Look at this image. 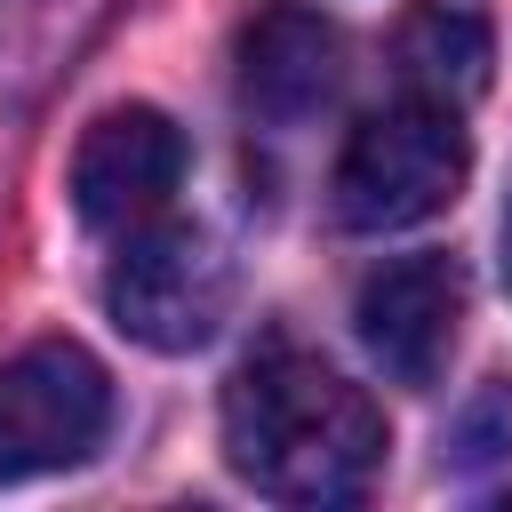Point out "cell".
<instances>
[{
    "instance_id": "cell-1",
    "label": "cell",
    "mask_w": 512,
    "mask_h": 512,
    "mask_svg": "<svg viewBox=\"0 0 512 512\" xmlns=\"http://www.w3.org/2000/svg\"><path fill=\"white\" fill-rule=\"evenodd\" d=\"M224 464L272 504H352L384 464V408L296 344H264L224 384Z\"/></svg>"
},
{
    "instance_id": "cell-2",
    "label": "cell",
    "mask_w": 512,
    "mask_h": 512,
    "mask_svg": "<svg viewBox=\"0 0 512 512\" xmlns=\"http://www.w3.org/2000/svg\"><path fill=\"white\" fill-rule=\"evenodd\" d=\"M472 168V144H464V120L456 104H432V96H400L384 112H368L336 160V216L352 232H400V224H424L456 200Z\"/></svg>"
},
{
    "instance_id": "cell-3",
    "label": "cell",
    "mask_w": 512,
    "mask_h": 512,
    "mask_svg": "<svg viewBox=\"0 0 512 512\" xmlns=\"http://www.w3.org/2000/svg\"><path fill=\"white\" fill-rule=\"evenodd\" d=\"M104 432H112V376L80 344L48 336L0 360V488L88 464Z\"/></svg>"
},
{
    "instance_id": "cell-4",
    "label": "cell",
    "mask_w": 512,
    "mask_h": 512,
    "mask_svg": "<svg viewBox=\"0 0 512 512\" xmlns=\"http://www.w3.org/2000/svg\"><path fill=\"white\" fill-rule=\"evenodd\" d=\"M232 304V272L208 232L192 224H136L104 272V312L144 352H200Z\"/></svg>"
},
{
    "instance_id": "cell-5",
    "label": "cell",
    "mask_w": 512,
    "mask_h": 512,
    "mask_svg": "<svg viewBox=\"0 0 512 512\" xmlns=\"http://www.w3.org/2000/svg\"><path fill=\"white\" fill-rule=\"evenodd\" d=\"M184 184V136L168 112L152 104H112L104 120H88L80 152H72V208L96 232H136L152 224Z\"/></svg>"
},
{
    "instance_id": "cell-6",
    "label": "cell",
    "mask_w": 512,
    "mask_h": 512,
    "mask_svg": "<svg viewBox=\"0 0 512 512\" xmlns=\"http://www.w3.org/2000/svg\"><path fill=\"white\" fill-rule=\"evenodd\" d=\"M456 320H464V280L448 256H392L352 296V328H360L368 360L408 392H424L448 368Z\"/></svg>"
},
{
    "instance_id": "cell-7",
    "label": "cell",
    "mask_w": 512,
    "mask_h": 512,
    "mask_svg": "<svg viewBox=\"0 0 512 512\" xmlns=\"http://www.w3.org/2000/svg\"><path fill=\"white\" fill-rule=\"evenodd\" d=\"M232 80H240V104L264 120V128H304L336 80H344V40L320 8L304 0H264L248 24H240V48H232Z\"/></svg>"
},
{
    "instance_id": "cell-8",
    "label": "cell",
    "mask_w": 512,
    "mask_h": 512,
    "mask_svg": "<svg viewBox=\"0 0 512 512\" xmlns=\"http://www.w3.org/2000/svg\"><path fill=\"white\" fill-rule=\"evenodd\" d=\"M392 56H400L408 96L464 112L488 88V64H496V16H488V0H408Z\"/></svg>"
},
{
    "instance_id": "cell-9",
    "label": "cell",
    "mask_w": 512,
    "mask_h": 512,
    "mask_svg": "<svg viewBox=\"0 0 512 512\" xmlns=\"http://www.w3.org/2000/svg\"><path fill=\"white\" fill-rule=\"evenodd\" d=\"M504 456H512V376H488L464 400L456 432H448V464L456 472H480V464H504Z\"/></svg>"
},
{
    "instance_id": "cell-10",
    "label": "cell",
    "mask_w": 512,
    "mask_h": 512,
    "mask_svg": "<svg viewBox=\"0 0 512 512\" xmlns=\"http://www.w3.org/2000/svg\"><path fill=\"white\" fill-rule=\"evenodd\" d=\"M496 248H504L496 264H504V288H512V200H504V240H496Z\"/></svg>"
},
{
    "instance_id": "cell-11",
    "label": "cell",
    "mask_w": 512,
    "mask_h": 512,
    "mask_svg": "<svg viewBox=\"0 0 512 512\" xmlns=\"http://www.w3.org/2000/svg\"><path fill=\"white\" fill-rule=\"evenodd\" d=\"M504 504H512V496H504Z\"/></svg>"
}]
</instances>
